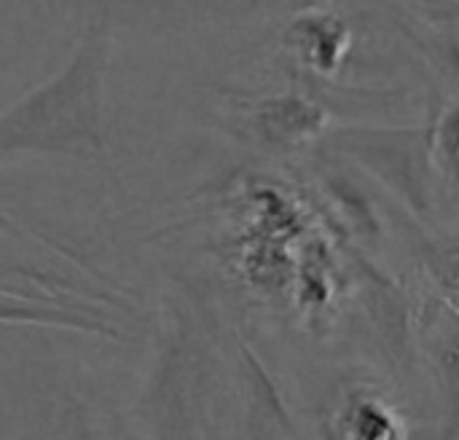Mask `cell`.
<instances>
[{"instance_id": "cell-1", "label": "cell", "mask_w": 459, "mask_h": 440, "mask_svg": "<svg viewBox=\"0 0 459 440\" xmlns=\"http://www.w3.org/2000/svg\"><path fill=\"white\" fill-rule=\"evenodd\" d=\"M108 56V22H89L67 62L0 110V161L22 156L102 159Z\"/></svg>"}, {"instance_id": "cell-2", "label": "cell", "mask_w": 459, "mask_h": 440, "mask_svg": "<svg viewBox=\"0 0 459 440\" xmlns=\"http://www.w3.org/2000/svg\"><path fill=\"white\" fill-rule=\"evenodd\" d=\"M0 325H32V328H59L86 336L121 339L118 328L102 315L81 304H67L56 298H32L11 290H0Z\"/></svg>"}, {"instance_id": "cell-3", "label": "cell", "mask_w": 459, "mask_h": 440, "mask_svg": "<svg viewBox=\"0 0 459 440\" xmlns=\"http://www.w3.org/2000/svg\"><path fill=\"white\" fill-rule=\"evenodd\" d=\"M285 46L296 51L301 62H307L309 67L331 73L336 70L350 46V27L333 11L312 8L309 13L293 19V24L285 32Z\"/></svg>"}]
</instances>
